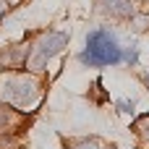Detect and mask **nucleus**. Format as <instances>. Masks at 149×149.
Wrapping results in <instances>:
<instances>
[{
    "label": "nucleus",
    "mask_w": 149,
    "mask_h": 149,
    "mask_svg": "<svg viewBox=\"0 0 149 149\" xmlns=\"http://www.w3.org/2000/svg\"><path fill=\"white\" fill-rule=\"evenodd\" d=\"M136 55H139V50H136V45H131V50L126 52V60L128 63H136Z\"/></svg>",
    "instance_id": "nucleus-6"
},
{
    "label": "nucleus",
    "mask_w": 149,
    "mask_h": 149,
    "mask_svg": "<svg viewBox=\"0 0 149 149\" xmlns=\"http://www.w3.org/2000/svg\"><path fill=\"white\" fill-rule=\"evenodd\" d=\"M136 128L141 131V136H144V139H149V115H144V118L136 123Z\"/></svg>",
    "instance_id": "nucleus-5"
},
{
    "label": "nucleus",
    "mask_w": 149,
    "mask_h": 149,
    "mask_svg": "<svg viewBox=\"0 0 149 149\" xmlns=\"http://www.w3.org/2000/svg\"><path fill=\"white\" fill-rule=\"evenodd\" d=\"M8 92V100H13V102H29V100H34V94H37V84L34 81H26V79H21V81H13V84H8L5 86Z\"/></svg>",
    "instance_id": "nucleus-3"
},
{
    "label": "nucleus",
    "mask_w": 149,
    "mask_h": 149,
    "mask_svg": "<svg viewBox=\"0 0 149 149\" xmlns=\"http://www.w3.org/2000/svg\"><path fill=\"white\" fill-rule=\"evenodd\" d=\"M3 120H5V110L0 107V123H3Z\"/></svg>",
    "instance_id": "nucleus-8"
},
{
    "label": "nucleus",
    "mask_w": 149,
    "mask_h": 149,
    "mask_svg": "<svg viewBox=\"0 0 149 149\" xmlns=\"http://www.w3.org/2000/svg\"><path fill=\"white\" fill-rule=\"evenodd\" d=\"M144 84H147V86H149V73H147V76H144Z\"/></svg>",
    "instance_id": "nucleus-9"
},
{
    "label": "nucleus",
    "mask_w": 149,
    "mask_h": 149,
    "mask_svg": "<svg viewBox=\"0 0 149 149\" xmlns=\"http://www.w3.org/2000/svg\"><path fill=\"white\" fill-rule=\"evenodd\" d=\"M123 58V50L118 47V39L115 34H110L107 29H97L86 37V50L81 52V63L84 65H113V63H120Z\"/></svg>",
    "instance_id": "nucleus-1"
},
{
    "label": "nucleus",
    "mask_w": 149,
    "mask_h": 149,
    "mask_svg": "<svg viewBox=\"0 0 149 149\" xmlns=\"http://www.w3.org/2000/svg\"><path fill=\"white\" fill-rule=\"evenodd\" d=\"M118 107H120L123 113H131V110H134V100H131V102H128V100H123V102H118Z\"/></svg>",
    "instance_id": "nucleus-7"
},
{
    "label": "nucleus",
    "mask_w": 149,
    "mask_h": 149,
    "mask_svg": "<svg viewBox=\"0 0 149 149\" xmlns=\"http://www.w3.org/2000/svg\"><path fill=\"white\" fill-rule=\"evenodd\" d=\"M100 5H102V10L110 13V16H128V13H131L128 0H100Z\"/></svg>",
    "instance_id": "nucleus-4"
},
{
    "label": "nucleus",
    "mask_w": 149,
    "mask_h": 149,
    "mask_svg": "<svg viewBox=\"0 0 149 149\" xmlns=\"http://www.w3.org/2000/svg\"><path fill=\"white\" fill-rule=\"evenodd\" d=\"M63 45H65V34H47V37L39 42V50L34 52L31 65H34V68L45 65V60H50L55 52H60V47H63Z\"/></svg>",
    "instance_id": "nucleus-2"
}]
</instances>
